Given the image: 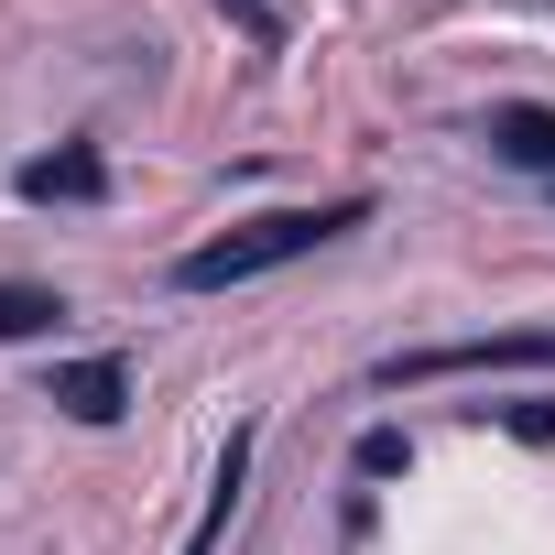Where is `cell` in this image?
Here are the masks:
<instances>
[{"instance_id": "6da1fadb", "label": "cell", "mask_w": 555, "mask_h": 555, "mask_svg": "<svg viewBox=\"0 0 555 555\" xmlns=\"http://www.w3.org/2000/svg\"><path fill=\"white\" fill-rule=\"evenodd\" d=\"M360 218H371V196H338V207H272V218H250V229L196 240V250L175 261V284H185V295H218V284H250V272H284V261L327 250V240L360 229Z\"/></svg>"}, {"instance_id": "7a4b0ae2", "label": "cell", "mask_w": 555, "mask_h": 555, "mask_svg": "<svg viewBox=\"0 0 555 555\" xmlns=\"http://www.w3.org/2000/svg\"><path fill=\"white\" fill-rule=\"evenodd\" d=\"M490 360H555V327H512V338H457V349H403V360H382V382H436V371H490Z\"/></svg>"}, {"instance_id": "3957f363", "label": "cell", "mask_w": 555, "mask_h": 555, "mask_svg": "<svg viewBox=\"0 0 555 555\" xmlns=\"http://www.w3.org/2000/svg\"><path fill=\"white\" fill-rule=\"evenodd\" d=\"M44 403H66L77 425H109V414L131 403V371H120V360H77V371H55V392H44Z\"/></svg>"}, {"instance_id": "277c9868", "label": "cell", "mask_w": 555, "mask_h": 555, "mask_svg": "<svg viewBox=\"0 0 555 555\" xmlns=\"http://www.w3.org/2000/svg\"><path fill=\"white\" fill-rule=\"evenodd\" d=\"M490 153L522 175H555V109H490Z\"/></svg>"}, {"instance_id": "5b68a950", "label": "cell", "mask_w": 555, "mask_h": 555, "mask_svg": "<svg viewBox=\"0 0 555 555\" xmlns=\"http://www.w3.org/2000/svg\"><path fill=\"white\" fill-rule=\"evenodd\" d=\"M99 185H109L99 153H44V164H23V196H44V207H55V196H99Z\"/></svg>"}, {"instance_id": "8992f818", "label": "cell", "mask_w": 555, "mask_h": 555, "mask_svg": "<svg viewBox=\"0 0 555 555\" xmlns=\"http://www.w3.org/2000/svg\"><path fill=\"white\" fill-rule=\"evenodd\" d=\"M240 468H250V436H229V457H218V490H207V522H196V544H185V555H207V544L229 533V501H240Z\"/></svg>"}, {"instance_id": "52a82bcc", "label": "cell", "mask_w": 555, "mask_h": 555, "mask_svg": "<svg viewBox=\"0 0 555 555\" xmlns=\"http://www.w3.org/2000/svg\"><path fill=\"white\" fill-rule=\"evenodd\" d=\"M66 306L44 295V284H0V338H34V327H55Z\"/></svg>"}]
</instances>
